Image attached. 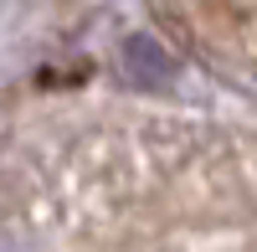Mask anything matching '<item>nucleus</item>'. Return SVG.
Returning <instances> with one entry per match:
<instances>
[{
    "mask_svg": "<svg viewBox=\"0 0 257 252\" xmlns=\"http://www.w3.org/2000/svg\"><path fill=\"white\" fill-rule=\"evenodd\" d=\"M0 252H257V129L88 113L0 139Z\"/></svg>",
    "mask_w": 257,
    "mask_h": 252,
    "instance_id": "nucleus-1",
    "label": "nucleus"
}]
</instances>
